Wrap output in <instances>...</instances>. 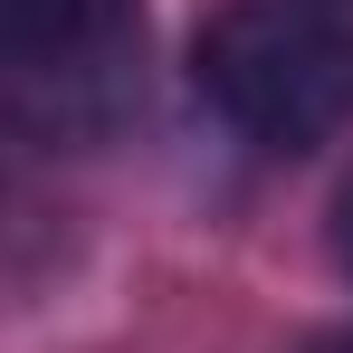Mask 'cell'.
Returning <instances> with one entry per match:
<instances>
[{"label": "cell", "instance_id": "obj_1", "mask_svg": "<svg viewBox=\"0 0 353 353\" xmlns=\"http://www.w3.org/2000/svg\"><path fill=\"white\" fill-rule=\"evenodd\" d=\"M191 67L258 153H315L353 124V29L315 0H230Z\"/></svg>", "mask_w": 353, "mask_h": 353}, {"label": "cell", "instance_id": "obj_2", "mask_svg": "<svg viewBox=\"0 0 353 353\" xmlns=\"http://www.w3.org/2000/svg\"><path fill=\"white\" fill-rule=\"evenodd\" d=\"M134 48V0H0V77L29 96V115H58L67 96H115Z\"/></svg>", "mask_w": 353, "mask_h": 353}, {"label": "cell", "instance_id": "obj_3", "mask_svg": "<svg viewBox=\"0 0 353 353\" xmlns=\"http://www.w3.org/2000/svg\"><path fill=\"white\" fill-rule=\"evenodd\" d=\"M334 248H344V268H353V181H344V201H334Z\"/></svg>", "mask_w": 353, "mask_h": 353}, {"label": "cell", "instance_id": "obj_4", "mask_svg": "<svg viewBox=\"0 0 353 353\" xmlns=\"http://www.w3.org/2000/svg\"><path fill=\"white\" fill-rule=\"evenodd\" d=\"M315 10H353V0H315Z\"/></svg>", "mask_w": 353, "mask_h": 353}, {"label": "cell", "instance_id": "obj_5", "mask_svg": "<svg viewBox=\"0 0 353 353\" xmlns=\"http://www.w3.org/2000/svg\"><path fill=\"white\" fill-rule=\"evenodd\" d=\"M325 353H353V334H344V344H325Z\"/></svg>", "mask_w": 353, "mask_h": 353}]
</instances>
